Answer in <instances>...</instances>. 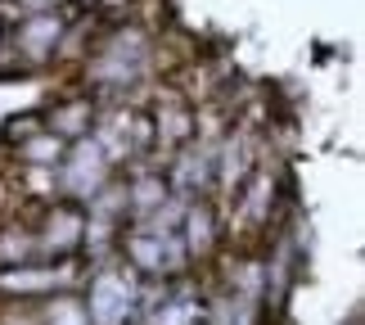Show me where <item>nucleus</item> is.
<instances>
[{"instance_id": "f257e3e1", "label": "nucleus", "mask_w": 365, "mask_h": 325, "mask_svg": "<svg viewBox=\"0 0 365 325\" xmlns=\"http://www.w3.org/2000/svg\"><path fill=\"white\" fill-rule=\"evenodd\" d=\"M122 303H126V289L118 285V280H104V285L91 294V312L100 316V321H108V325H113V321H118V316L126 312Z\"/></svg>"}]
</instances>
